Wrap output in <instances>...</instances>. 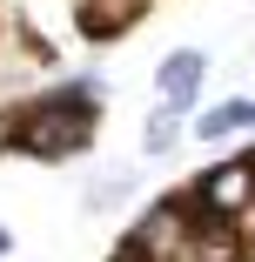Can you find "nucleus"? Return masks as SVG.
Returning <instances> with one entry per match:
<instances>
[{"label":"nucleus","instance_id":"nucleus-1","mask_svg":"<svg viewBox=\"0 0 255 262\" xmlns=\"http://www.w3.org/2000/svg\"><path fill=\"white\" fill-rule=\"evenodd\" d=\"M94 121H101V88L81 74V81L47 88L27 108H14V148L34 162H67L94 141Z\"/></svg>","mask_w":255,"mask_h":262},{"label":"nucleus","instance_id":"nucleus-2","mask_svg":"<svg viewBox=\"0 0 255 262\" xmlns=\"http://www.w3.org/2000/svg\"><path fill=\"white\" fill-rule=\"evenodd\" d=\"M188 202H195L208 222H235L242 208H255V155H235V162L195 175V182H188Z\"/></svg>","mask_w":255,"mask_h":262},{"label":"nucleus","instance_id":"nucleus-3","mask_svg":"<svg viewBox=\"0 0 255 262\" xmlns=\"http://www.w3.org/2000/svg\"><path fill=\"white\" fill-rule=\"evenodd\" d=\"M168 262H248V249H242V235H235L228 222H208V215H195L188 242H181Z\"/></svg>","mask_w":255,"mask_h":262},{"label":"nucleus","instance_id":"nucleus-4","mask_svg":"<svg viewBox=\"0 0 255 262\" xmlns=\"http://www.w3.org/2000/svg\"><path fill=\"white\" fill-rule=\"evenodd\" d=\"M201 74H208V61L195 54V47H181V54H168L161 61V74H155V88H161V108H188V101L201 94Z\"/></svg>","mask_w":255,"mask_h":262},{"label":"nucleus","instance_id":"nucleus-5","mask_svg":"<svg viewBox=\"0 0 255 262\" xmlns=\"http://www.w3.org/2000/svg\"><path fill=\"white\" fill-rule=\"evenodd\" d=\"M155 0H81V34L87 40H121Z\"/></svg>","mask_w":255,"mask_h":262},{"label":"nucleus","instance_id":"nucleus-6","mask_svg":"<svg viewBox=\"0 0 255 262\" xmlns=\"http://www.w3.org/2000/svg\"><path fill=\"white\" fill-rule=\"evenodd\" d=\"M235 128H248V101H222V108H208V115L195 121L201 141H222V135H235Z\"/></svg>","mask_w":255,"mask_h":262},{"label":"nucleus","instance_id":"nucleus-7","mask_svg":"<svg viewBox=\"0 0 255 262\" xmlns=\"http://www.w3.org/2000/svg\"><path fill=\"white\" fill-rule=\"evenodd\" d=\"M175 128H181V115H175V108H155V115H148V155H168V148L181 141Z\"/></svg>","mask_w":255,"mask_h":262},{"label":"nucleus","instance_id":"nucleus-8","mask_svg":"<svg viewBox=\"0 0 255 262\" xmlns=\"http://www.w3.org/2000/svg\"><path fill=\"white\" fill-rule=\"evenodd\" d=\"M7 249H14V235H7V229H0V255H7Z\"/></svg>","mask_w":255,"mask_h":262},{"label":"nucleus","instance_id":"nucleus-9","mask_svg":"<svg viewBox=\"0 0 255 262\" xmlns=\"http://www.w3.org/2000/svg\"><path fill=\"white\" fill-rule=\"evenodd\" d=\"M248 128H255V101H248Z\"/></svg>","mask_w":255,"mask_h":262}]
</instances>
